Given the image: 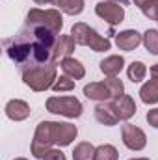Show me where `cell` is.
<instances>
[{
	"label": "cell",
	"mask_w": 158,
	"mask_h": 160,
	"mask_svg": "<svg viewBox=\"0 0 158 160\" xmlns=\"http://www.w3.org/2000/svg\"><path fill=\"white\" fill-rule=\"evenodd\" d=\"M56 41H58L56 32L24 22V26L11 39H4V50L22 75L30 69L54 63Z\"/></svg>",
	"instance_id": "1"
},
{
	"label": "cell",
	"mask_w": 158,
	"mask_h": 160,
	"mask_svg": "<svg viewBox=\"0 0 158 160\" xmlns=\"http://www.w3.org/2000/svg\"><path fill=\"white\" fill-rule=\"evenodd\" d=\"M84 95L91 101H110L125 95V86L119 78H106L104 82H91L84 86Z\"/></svg>",
	"instance_id": "2"
},
{
	"label": "cell",
	"mask_w": 158,
	"mask_h": 160,
	"mask_svg": "<svg viewBox=\"0 0 158 160\" xmlns=\"http://www.w3.org/2000/svg\"><path fill=\"white\" fill-rule=\"evenodd\" d=\"M52 145H56V121H41L36 128L30 151L36 158H45Z\"/></svg>",
	"instance_id": "3"
},
{
	"label": "cell",
	"mask_w": 158,
	"mask_h": 160,
	"mask_svg": "<svg viewBox=\"0 0 158 160\" xmlns=\"http://www.w3.org/2000/svg\"><path fill=\"white\" fill-rule=\"evenodd\" d=\"M71 36H73V39L77 41V45L89 47V48H93L95 52H104V50H110V47H112L110 39L99 36V34H97L91 26H87L86 22H77V24H73Z\"/></svg>",
	"instance_id": "4"
},
{
	"label": "cell",
	"mask_w": 158,
	"mask_h": 160,
	"mask_svg": "<svg viewBox=\"0 0 158 160\" xmlns=\"http://www.w3.org/2000/svg\"><path fill=\"white\" fill-rule=\"evenodd\" d=\"M56 80H58L56 78V63L41 65V67L22 73V82L34 91H45V89L52 88Z\"/></svg>",
	"instance_id": "5"
},
{
	"label": "cell",
	"mask_w": 158,
	"mask_h": 160,
	"mask_svg": "<svg viewBox=\"0 0 158 160\" xmlns=\"http://www.w3.org/2000/svg\"><path fill=\"white\" fill-rule=\"evenodd\" d=\"M26 24H34V26H43V28H48L56 34L62 32V26H63V21H62V15L58 9H30L28 15H26Z\"/></svg>",
	"instance_id": "6"
},
{
	"label": "cell",
	"mask_w": 158,
	"mask_h": 160,
	"mask_svg": "<svg viewBox=\"0 0 158 160\" xmlns=\"http://www.w3.org/2000/svg\"><path fill=\"white\" fill-rule=\"evenodd\" d=\"M47 110L58 116H65V118L82 116V104L75 97H50L47 101Z\"/></svg>",
	"instance_id": "7"
},
{
	"label": "cell",
	"mask_w": 158,
	"mask_h": 160,
	"mask_svg": "<svg viewBox=\"0 0 158 160\" xmlns=\"http://www.w3.org/2000/svg\"><path fill=\"white\" fill-rule=\"evenodd\" d=\"M121 136H123V143L132 149V151H141L147 145V136L140 127H134L130 123H125L121 127Z\"/></svg>",
	"instance_id": "8"
},
{
	"label": "cell",
	"mask_w": 158,
	"mask_h": 160,
	"mask_svg": "<svg viewBox=\"0 0 158 160\" xmlns=\"http://www.w3.org/2000/svg\"><path fill=\"white\" fill-rule=\"evenodd\" d=\"M95 13H97L101 19H104L108 24H112V26L123 22V19H125V9H123V6H119L116 2H101V4H97Z\"/></svg>",
	"instance_id": "9"
},
{
	"label": "cell",
	"mask_w": 158,
	"mask_h": 160,
	"mask_svg": "<svg viewBox=\"0 0 158 160\" xmlns=\"http://www.w3.org/2000/svg\"><path fill=\"white\" fill-rule=\"evenodd\" d=\"M140 97L145 104H155L158 102V63L151 67V80L141 86Z\"/></svg>",
	"instance_id": "10"
},
{
	"label": "cell",
	"mask_w": 158,
	"mask_h": 160,
	"mask_svg": "<svg viewBox=\"0 0 158 160\" xmlns=\"http://www.w3.org/2000/svg\"><path fill=\"white\" fill-rule=\"evenodd\" d=\"M110 104H112V108H114V112H116L119 121L130 119L136 114V104H134L130 95H121L119 99H114Z\"/></svg>",
	"instance_id": "11"
},
{
	"label": "cell",
	"mask_w": 158,
	"mask_h": 160,
	"mask_svg": "<svg viewBox=\"0 0 158 160\" xmlns=\"http://www.w3.org/2000/svg\"><path fill=\"white\" fill-rule=\"evenodd\" d=\"M78 130L75 125L71 123H56V145L67 147L73 143V140L77 138Z\"/></svg>",
	"instance_id": "12"
},
{
	"label": "cell",
	"mask_w": 158,
	"mask_h": 160,
	"mask_svg": "<svg viewBox=\"0 0 158 160\" xmlns=\"http://www.w3.org/2000/svg\"><path fill=\"white\" fill-rule=\"evenodd\" d=\"M6 116L13 121H22L30 116V106L21 99H13L6 104Z\"/></svg>",
	"instance_id": "13"
},
{
	"label": "cell",
	"mask_w": 158,
	"mask_h": 160,
	"mask_svg": "<svg viewBox=\"0 0 158 160\" xmlns=\"http://www.w3.org/2000/svg\"><path fill=\"white\" fill-rule=\"evenodd\" d=\"M116 43H117V47L121 50L130 52V50H134L141 43V36L136 30H125V32H119L116 36Z\"/></svg>",
	"instance_id": "14"
},
{
	"label": "cell",
	"mask_w": 158,
	"mask_h": 160,
	"mask_svg": "<svg viewBox=\"0 0 158 160\" xmlns=\"http://www.w3.org/2000/svg\"><path fill=\"white\" fill-rule=\"evenodd\" d=\"M62 71L65 73V77H71L73 80H80L84 78V75H86V69H84V65L77 62L75 58H63L62 60Z\"/></svg>",
	"instance_id": "15"
},
{
	"label": "cell",
	"mask_w": 158,
	"mask_h": 160,
	"mask_svg": "<svg viewBox=\"0 0 158 160\" xmlns=\"http://www.w3.org/2000/svg\"><path fill=\"white\" fill-rule=\"evenodd\" d=\"M123 65H125L123 56H108L106 60L101 62V71H102L106 77L114 78V77H117L119 73H121Z\"/></svg>",
	"instance_id": "16"
},
{
	"label": "cell",
	"mask_w": 158,
	"mask_h": 160,
	"mask_svg": "<svg viewBox=\"0 0 158 160\" xmlns=\"http://www.w3.org/2000/svg\"><path fill=\"white\" fill-rule=\"evenodd\" d=\"M75 43L77 41L73 39V36H58V41H56V47H54V52H56V58H69L73 52H75Z\"/></svg>",
	"instance_id": "17"
},
{
	"label": "cell",
	"mask_w": 158,
	"mask_h": 160,
	"mask_svg": "<svg viewBox=\"0 0 158 160\" xmlns=\"http://www.w3.org/2000/svg\"><path fill=\"white\" fill-rule=\"evenodd\" d=\"M95 118H97L99 123H102L106 127H114L119 121L116 112H114V108H112V104H106V102H102V104H99L95 108Z\"/></svg>",
	"instance_id": "18"
},
{
	"label": "cell",
	"mask_w": 158,
	"mask_h": 160,
	"mask_svg": "<svg viewBox=\"0 0 158 160\" xmlns=\"http://www.w3.org/2000/svg\"><path fill=\"white\" fill-rule=\"evenodd\" d=\"M54 4L67 15H78L84 9V0H56Z\"/></svg>",
	"instance_id": "19"
},
{
	"label": "cell",
	"mask_w": 158,
	"mask_h": 160,
	"mask_svg": "<svg viewBox=\"0 0 158 160\" xmlns=\"http://www.w3.org/2000/svg\"><path fill=\"white\" fill-rule=\"evenodd\" d=\"M95 149L89 142H82L73 151V160H93L95 158Z\"/></svg>",
	"instance_id": "20"
},
{
	"label": "cell",
	"mask_w": 158,
	"mask_h": 160,
	"mask_svg": "<svg viewBox=\"0 0 158 160\" xmlns=\"http://www.w3.org/2000/svg\"><path fill=\"white\" fill-rule=\"evenodd\" d=\"M117 158H119L117 149L110 143H104V145H99L95 149V158L93 160H117Z\"/></svg>",
	"instance_id": "21"
},
{
	"label": "cell",
	"mask_w": 158,
	"mask_h": 160,
	"mask_svg": "<svg viewBox=\"0 0 158 160\" xmlns=\"http://www.w3.org/2000/svg\"><path fill=\"white\" fill-rule=\"evenodd\" d=\"M126 75H128V78L132 80V82H140V80L145 78V75H147V67H145L141 62H132V63L128 65Z\"/></svg>",
	"instance_id": "22"
},
{
	"label": "cell",
	"mask_w": 158,
	"mask_h": 160,
	"mask_svg": "<svg viewBox=\"0 0 158 160\" xmlns=\"http://www.w3.org/2000/svg\"><path fill=\"white\" fill-rule=\"evenodd\" d=\"M143 45L151 54H158V30H147L143 34Z\"/></svg>",
	"instance_id": "23"
},
{
	"label": "cell",
	"mask_w": 158,
	"mask_h": 160,
	"mask_svg": "<svg viewBox=\"0 0 158 160\" xmlns=\"http://www.w3.org/2000/svg\"><path fill=\"white\" fill-rule=\"evenodd\" d=\"M140 9H141V13L145 17H149L151 21L158 22V0H147L145 4L140 6Z\"/></svg>",
	"instance_id": "24"
},
{
	"label": "cell",
	"mask_w": 158,
	"mask_h": 160,
	"mask_svg": "<svg viewBox=\"0 0 158 160\" xmlns=\"http://www.w3.org/2000/svg\"><path fill=\"white\" fill-rule=\"evenodd\" d=\"M73 88H75V80L71 77H60L54 82V86H52L54 91H71Z\"/></svg>",
	"instance_id": "25"
},
{
	"label": "cell",
	"mask_w": 158,
	"mask_h": 160,
	"mask_svg": "<svg viewBox=\"0 0 158 160\" xmlns=\"http://www.w3.org/2000/svg\"><path fill=\"white\" fill-rule=\"evenodd\" d=\"M43 160H65V155H63L60 149H50V151L45 155Z\"/></svg>",
	"instance_id": "26"
},
{
	"label": "cell",
	"mask_w": 158,
	"mask_h": 160,
	"mask_svg": "<svg viewBox=\"0 0 158 160\" xmlns=\"http://www.w3.org/2000/svg\"><path fill=\"white\" fill-rule=\"evenodd\" d=\"M147 121H149V125H151V127L158 128V108L147 112Z\"/></svg>",
	"instance_id": "27"
},
{
	"label": "cell",
	"mask_w": 158,
	"mask_h": 160,
	"mask_svg": "<svg viewBox=\"0 0 158 160\" xmlns=\"http://www.w3.org/2000/svg\"><path fill=\"white\" fill-rule=\"evenodd\" d=\"M36 4H39V6H45V4H54L56 0H34Z\"/></svg>",
	"instance_id": "28"
},
{
	"label": "cell",
	"mask_w": 158,
	"mask_h": 160,
	"mask_svg": "<svg viewBox=\"0 0 158 160\" xmlns=\"http://www.w3.org/2000/svg\"><path fill=\"white\" fill-rule=\"evenodd\" d=\"M145 2H147V0H134V4H136V6H138V8H140V6H141V4H145Z\"/></svg>",
	"instance_id": "29"
},
{
	"label": "cell",
	"mask_w": 158,
	"mask_h": 160,
	"mask_svg": "<svg viewBox=\"0 0 158 160\" xmlns=\"http://www.w3.org/2000/svg\"><path fill=\"white\" fill-rule=\"evenodd\" d=\"M102 2H110V0H102ZM114 2H121V4H126L128 0H114Z\"/></svg>",
	"instance_id": "30"
},
{
	"label": "cell",
	"mask_w": 158,
	"mask_h": 160,
	"mask_svg": "<svg viewBox=\"0 0 158 160\" xmlns=\"http://www.w3.org/2000/svg\"><path fill=\"white\" fill-rule=\"evenodd\" d=\"M132 160H151V158H132Z\"/></svg>",
	"instance_id": "31"
},
{
	"label": "cell",
	"mask_w": 158,
	"mask_h": 160,
	"mask_svg": "<svg viewBox=\"0 0 158 160\" xmlns=\"http://www.w3.org/2000/svg\"><path fill=\"white\" fill-rule=\"evenodd\" d=\"M15 160H26V158H15Z\"/></svg>",
	"instance_id": "32"
}]
</instances>
